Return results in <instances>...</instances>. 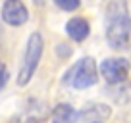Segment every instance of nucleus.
Instances as JSON below:
<instances>
[{"instance_id":"nucleus-1","label":"nucleus","mask_w":131,"mask_h":123,"mask_svg":"<svg viewBox=\"0 0 131 123\" xmlns=\"http://www.w3.org/2000/svg\"><path fill=\"white\" fill-rule=\"evenodd\" d=\"M106 41L112 48L119 50L129 44L131 39V17L125 0H110L106 6Z\"/></svg>"},{"instance_id":"nucleus-11","label":"nucleus","mask_w":131,"mask_h":123,"mask_svg":"<svg viewBox=\"0 0 131 123\" xmlns=\"http://www.w3.org/2000/svg\"><path fill=\"white\" fill-rule=\"evenodd\" d=\"M6 83H8V69H6V66L0 61V90L6 87Z\"/></svg>"},{"instance_id":"nucleus-6","label":"nucleus","mask_w":131,"mask_h":123,"mask_svg":"<svg viewBox=\"0 0 131 123\" xmlns=\"http://www.w3.org/2000/svg\"><path fill=\"white\" fill-rule=\"evenodd\" d=\"M66 31H68V35H70L73 41L81 42V41H85V39L89 37L91 27H89V21L83 19V17H71V19L66 23Z\"/></svg>"},{"instance_id":"nucleus-8","label":"nucleus","mask_w":131,"mask_h":123,"mask_svg":"<svg viewBox=\"0 0 131 123\" xmlns=\"http://www.w3.org/2000/svg\"><path fill=\"white\" fill-rule=\"evenodd\" d=\"M110 115V108L108 106H102V104H94V106L83 110L81 114H77V119H89V123H94V121H102Z\"/></svg>"},{"instance_id":"nucleus-9","label":"nucleus","mask_w":131,"mask_h":123,"mask_svg":"<svg viewBox=\"0 0 131 123\" xmlns=\"http://www.w3.org/2000/svg\"><path fill=\"white\" fill-rule=\"evenodd\" d=\"M77 114L70 104H58L52 112V123H75Z\"/></svg>"},{"instance_id":"nucleus-7","label":"nucleus","mask_w":131,"mask_h":123,"mask_svg":"<svg viewBox=\"0 0 131 123\" xmlns=\"http://www.w3.org/2000/svg\"><path fill=\"white\" fill-rule=\"evenodd\" d=\"M108 96H110L116 104L131 102V83L123 81V83H118V85H110L108 87Z\"/></svg>"},{"instance_id":"nucleus-13","label":"nucleus","mask_w":131,"mask_h":123,"mask_svg":"<svg viewBox=\"0 0 131 123\" xmlns=\"http://www.w3.org/2000/svg\"><path fill=\"white\" fill-rule=\"evenodd\" d=\"M94 123H102V121H94Z\"/></svg>"},{"instance_id":"nucleus-2","label":"nucleus","mask_w":131,"mask_h":123,"mask_svg":"<svg viewBox=\"0 0 131 123\" xmlns=\"http://www.w3.org/2000/svg\"><path fill=\"white\" fill-rule=\"evenodd\" d=\"M42 48H45V41H42L41 33H33L27 41V46H25V54H23V61H21L19 73H17V85L25 87L29 81H31L33 73L37 69L39 61H41L42 56Z\"/></svg>"},{"instance_id":"nucleus-5","label":"nucleus","mask_w":131,"mask_h":123,"mask_svg":"<svg viewBox=\"0 0 131 123\" xmlns=\"http://www.w3.org/2000/svg\"><path fill=\"white\" fill-rule=\"evenodd\" d=\"M2 19L12 27H19L29 19V12L21 0H6L2 6Z\"/></svg>"},{"instance_id":"nucleus-3","label":"nucleus","mask_w":131,"mask_h":123,"mask_svg":"<svg viewBox=\"0 0 131 123\" xmlns=\"http://www.w3.org/2000/svg\"><path fill=\"white\" fill-rule=\"evenodd\" d=\"M96 64L93 58H83L66 73L64 81L73 89H89L96 83Z\"/></svg>"},{"instance_id":"nucleus-10","label":"nucleus","mask_w":131,"mask_h":123,"mask_svg":"<svg viewBox=\"0 0 131 123\" xmlns=\"http://www.w3.org/2000/svg\"><path fill=\"white\" fill-rule=\"evenodd\" d=\"M56 2V6L58 8H62V10H66V12H73V10H77L79 8V0H54Z\"/></svg>"},{"instance_id":"nucleus-4","label":"nucleus","mask_w":131,"mask_h":123,"mask_svg":"<svg viewBox=\"0 0 131 123\" xmlns=\"http://www.w3.org/2000/svg\"><path fill=\"white\" fill-rule=\"evenodd\" d=\"M100 73L108 85H118L127 81L129 75V61L123 58H108L100 64Z\"/></svg>"},{"instance_id":"nucleus-12","label":"nucleus","mask_w":131,"mask_h":123,"mask_svg":"<svg viewBox=\"0 0 131 123\" xmlns=\"http://www.w3.org/2000/svg\"><path fill=\"white\" fill-rule=\"evenodd\" d=\"M35 2H37V4H42V2H45V0H35Z\"/></svg>"}]
</instances>
